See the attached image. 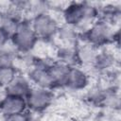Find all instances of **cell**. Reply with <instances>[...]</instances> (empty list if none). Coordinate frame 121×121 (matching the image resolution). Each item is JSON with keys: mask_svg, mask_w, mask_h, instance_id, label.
I'll use <instances>...</instances> for the list:
<instances>
[{"mask_svg": "<svg viewBox=\"0 0 121 121\" xmlns=\"http://www.w3.org/2000/svg\"><path fill=\"white\" fill-rule=\"evenodd\" d=\"M82 40L84 43H87L97 48L113 43L114 30L112 23L99 17L85 32L80 35V41Z\"/></svg>", "mask_w": 121, "mask_h": 121, "instance_id": "cell-1", "label": "cell"}, {"mask_svg": "<svg viewBox=\"0 0 121 121\" xmlns=\"http://www.w3.org/2000/svg\"><path fill=\"white\" fill-rule=\"evenodd\" d=\"M39 43V39L33 31L30 20L23 19L17 29L9 38V43L14 50L21 54L31 53Z\"/></svg>", "mask_w": 121, "mask_h": 121, "instance_id": "cell-2", "label": "cell"}, {"mask_svg": "<svg viewBox=\"0 0 121 121\" xmlns=\"http://www.w3.org/2000/svg\"><path fill=\"white\" fill-rule=\"evenodd\" d=\"M31 27L39 41H51L56 36L60 26V21L50 11L40 14L30 20Z\"/></svg>", "mask_w": 121, "mask_h": 121, "instance_id": "cell-3", "label": "cell"}, {"mask_svg": "<svg viewBox=\"0 0 121 121\" xmlns=\"http://www.w3.org/2000/svg\"><path fill=\"white\" fill-rule=\"evenodd\" d=\"M52 91L53 90L32 86L25 97L27 109L36 112L45 111L53 103L54 95Z\"/></svg>", "mask_w": 121, "mask_h": 121, "instance_id": "cell-4", "label": "cell"}, {"mask_svg": "<svg viewBox=\"0 0 121 121\" xmlns=\"http://www.w3.org/2000/svg\"><path fill=\"white\" fill-rule=\"evenodd\" d=\"M48 64L44 60H36L27 72V78L32 86L53 90L54 83L48 72Z\"/></svg>", "mask_w": 121, "mask_h": 121, "instance_id": "cell-5", "label": "cell"}, {"mask_svg": "<svg viewBox=\"0 0 121 121\" xmlns=\"http://www.w3.org/2000/svg\"><path fill=\"white\" fill-rule=\"evenodd\" d=\"M26 110L27 106L25 97L4 94L0 99V113L4 117L23 113Z\"/></svg>", "mask_w": 121, "mask_h": 121, "instance_id": "cell-6", "label": "cell"}, {"mask_svg": "<svg viewBox=\"0 0 121 121\" xmlns=\"http://www.w3.org/2000/svg\"><path fill=\"white\" fill-rule=\"evenodd\" d=\"M89 83L90 77L83 68L78 66H71L63 88H66L70 91L79 92L85 90Z\"/></svg>", "mask_w": 121, "mask_h": 121, "instance_id": "cell-7", "label": "cell"}, {"mask_svg": "<svg viewBox=\"0 0 121 121\" xmlns=\"http://www.w3.org/2000/svg\"><path fill=\"white\" fill-rule=\"evenodd\" d=\"M54 39L59 42V43L57 44L58 46H67L76 48L80 43V33L75 27L63 24L60 26Z\"/></svg>", "mask_w": 121, "mask_h": 121, "instance_id": "cell-8", "label": "cell"}, {"mask_svg": "<svg viewBox=\"0 0 121 121\" xmlns=\"http://www.w3.org/2000/svg\"><path fill=\"white\" fill-rule=\"evenodd\" d=\"M32 85L28 80L27 77L20 75L19 73L14 77V78L6 86L5 95H11L26 97Z\"/></svg>", "mask_w": 121, "mask_h": 121, "instance_id": "cell-9", "label": "cell"}, {"mask_svg": "<svg viewBox=\"0 0 121 121\" xmlns=\"http://www.w3.org/2000/svg\"><path fill=\"white\" fill-rule=\"evenodd\" d=\"M71 66L59 60H52L48 64V72L54 83V87H63Z\"/></svg>", "mask_w": 121, "mask_h": 121, "instance_id": "cell-10", "label": "cell"}, {"mask_svg": "<svg viewBox=\"0 0 121 121\" xmlns=\"http://www.w3.org/2000/svg\"><path fill=\"white\" fill-rule=\"evenodd\" d=\"M77 60L78 64L81 66H93L95 60L98 53V48L87 43L83 44L78 43L77 46Z\"/></svg>", "mask_w": 121, "mask_h": 121, "instance_id": "cell-11", "label": "cell"}, {"mask_svg": "<svg viewBox=\"0 0 121 121\" xmlns=\"http://www.w3.org/2000/svg\"><path fill=\"white\" fill-rule=\"evenodd\" d=\"M115 62H116V57L114 53L111 51L101 50L98 51L97 56L92 67H94L97 71L105 72L112 69V67H114L115 65Z\"/></svg>", "mask_w": 121, "mask_h": 121, "instance_id": "cell-12", "label": "cell"}, {"mask_svg": "<svg viewBox=\"0 0 121 121\" xmlns=\"http://www.w3.org/2000/svg\"><path fill=\"white\" fill-rule=\"evenodd\" d=\"M18 74L16 67H4L0 68V88L5 89L6 86Z\"/></svg>", "mask_w": 121, "mask_h": 121, "instance_id": "cell-13", "label": "cell"}, {"mask_svg": "<svg viewBox=\"0 0 121 121\" xmlns=\"http://www.w3.org/2000/svg\"><path fill=\"white\" fill-rule=\"evenodd\" d=\"M4 67H16L15 56L12 51L7 49V47L0 49V68Z\"/></svg>", "mask_w": 121, "mask_h": 121, "instance_id": "cell-14", "label": "cell"}, {"mask_svg": "<svg viewBox=\"0 0 121 121\" xmlns=\"http://www.w3.org/2000/svg\"><path fill=\"white\" fill-rule=\"evenodd\" d=\"M3 121H30V119H29V116L26 114V112L23 113H18V114L4 117Z\"/></svg>", "mask_w": 121, "mask_h": 121, "instance_id": "cell-15", "label": "cell"}, {"mask_svg": "<svg viewBox=\"0 0 121 121\" xmlns=\"http://www.w3.org/2000/svg\"><path fill=\"white\" fill-rule=\"evenodd\" d=\"M9 43V35L0 26V49L7 47Z\"/></svg>", "mask_w": 121, "mask_h": 121, "instance_id": "cell-16", "label": "cell"}]
</instances>
